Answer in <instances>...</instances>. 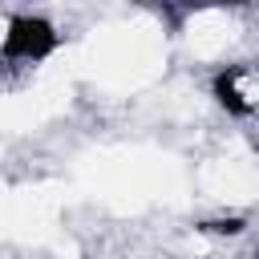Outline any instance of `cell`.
<instances>
[{
    "instance_id": "cell-1",
    "label": "cell",
    "mask_w": 259,
    "mask_h": 259,
    "mask_svg": "<svg viewBox=\"0 0 259 259\" xmlns=\"http://www.w3.org/2000/svg\"><path fill=\"white\" fill-rule=\"evenodd\" d=\"M57 45H61V36L45 16H12L8 20V36H4L8 61H45Z\"/></svg>"
},
{
    "instance_id": "cell-3",
    "label": "cell",
    "mask_w": 259,
    "mask_h": 259,
    "mask_svg": "<svg viewBox=\"0 0 259 259\" xmlns=\"http://www.w3.org/2000/svg\"><path fill=\"white\" fill-rule=\"evenodd\" d=\"M247 223L239 219V214H231V219H214V223H202V231H219V235H239Z\"/></svg>"
},
{
    "instance_id": "cell-4",
    "label": "cell",
    "mask_w": 259,
    "mask_h": 259,
    "mask_svg": "<svg viewBox=\"0 0 259 259\" xmlns=\"http://www.w3.org/2000/svg\"><path fill=\"white\" fill-rule=\"evenodd\" d=\"M255 259H259V255H255Z\"/></svg>"
},
{
    "instance_id": "cell-2",
    "label": "cell",
    "mask_w": 259,
    "mask_h": 259,
    "mask_svg": "<svg viewBox=\"0 0 259 259\" xmlns=\"http://www.w3.org/2000/svg\"><path fill=\"white\" fill-rule=\"evenodd\" d=\"M243 69H227V73H219L214 77V97H219V105L227 109V113H235V117H247L251 113V105L243 101V93L235 89V77H239Z\"/></svg>"
}]
</instances>
